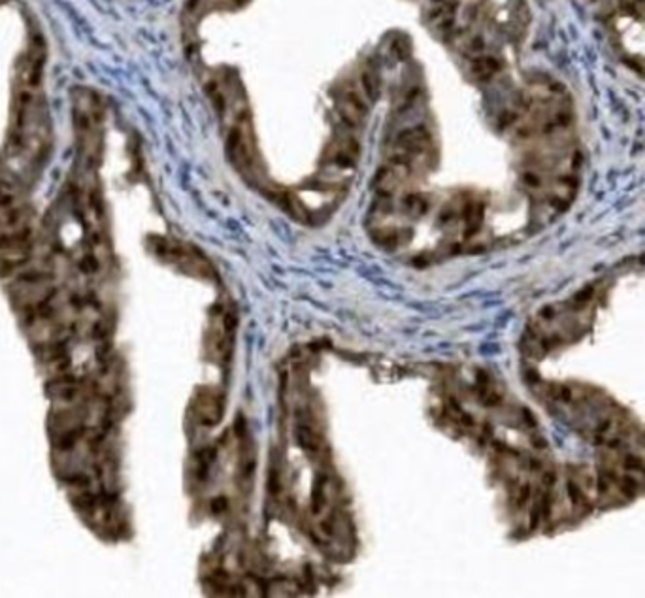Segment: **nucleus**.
<instances>
[{
	"label": "nucleus",
	"mask_w": 645,
	"mask_h": 598,
	"mask_svg": "<svg viewBox=\"0 0 645 598\" xmlns=\"http://www.w3.org/2000/svg\"><path fill=\"white\" fill-rule=\"evenodd\" d=\"M391 49L396 55V59H408L410 57L411 52V45L410 42H406V40H395L393 45H391Z\"/></svg>",
	"instance_id": "f03ea898"
},
{
	"label": "nucleus",
	"mask_w": 645,
	"mask_h": 598,
	"mask_svg": "<svg viewBox=\"0 0 645 598\" xmlns=\"http://www.w3.org/2000/svg\"><path fill=\"white\" fill-rule=\"evenodd\" d=\"M360 87H362V95L367 100H375L380 93H382V80L380 74L375 70H364L360 74Z\"/></svg>",
	"instance_id": "f257e3e1"
}]
</instances>
